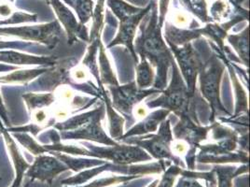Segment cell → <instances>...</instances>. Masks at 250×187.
<instances>
[{
  "label": "cell",
  "instance_id": "cell-1",
  "mask_svg": "<svg viewBox=\"0 0 250 187\" xmlns=\"http://www.w3.org/2000/svg\"><path fill=\"white\" fill-rule=\"evenodd\" d=\"M147 15V19H143L140 23V34L134 43L135 51L141 58H146L149 64L156 68L153 85L155 89L164 91L167 88L169 67L175 58L162 36L156 0H152V7Z\"/></svg>",
  "mask_w": 250,
  "mask_h": 187
},
{
  "label": "cell",
  "instance_id": "cell-2",
  "mask_svg": "<svg viewBox=\"0 0 250 187\" xmlns=\"http://www.w3.org/2000/svg\"><path fill=\"white\" fill-rule=\"evenodd\" d=\"M104 106L101 105L94 111L57 123L55 128L61 132L62 140H86L106 146L116 145L118 142L107 137L102 128L101 120L104 117Z\"/></svg>",
  "mask_w": 250,
  "mask_h": 187
},
{
  "label": "cell",
  "instance_id": "cell-3",
  "mask_svg": "<svg viewBox=\"0 0 250 187\" xmlns=\"http://www.w3.org/2000/svg\"><path fill=\"white\" fill-rule=\"evenodd\" d=\"M172 67V79L169 86L163 91V94L153 101L146 102V106L150 109L162 108L173 112L175 115L180 117L188 116L194 122L197 118L194 115L193 109V97L195 94L191 95L188 91L187 85L184 82L180 71L177 68L175 59L171 63ZM197 123V122H196Z\"/></svg>",
  "mask_w": 250,
  "mask_h": 187
},
{
  "label": "cell",
  "instance_id": "cell-4",
  "mask_svg": "<svg viewBox=\"0 0 250 187\" xmlns=\"http://www.w3.org/2000/svg\"><path fill=\"white\" fill-rule=\"evenodd\" d=\"M225 71V64L218 56L210 57L207 63H203L199 71L200 89L203 96L208 101L212 113L210 121L213 122L217 114L229 115L220 100V82Z\"/></svg>",
  "mask_w": 250,
  "mask_h": 187
},
{
  "label": "cell",
  "instance_id": "cell-5",
  "mask_svg": "<svg viewBox=\"0 0 250 187\" xmlns=\"http://www.w3.org/2000/svg\"><path fill=\"white\" fill-rule=\"evenodd\" d=\"M61 34V24L57 20L39 25L0 27V36H12L26 42H40L50 49L56 46Z\"/></svg>",
  "mask_w": 250,
  "mask_h": 187
},
{
  "label": "cell",
  "instance_id": "cell-6",
  "mask_svg": "<svg viewBox=\"0 0 250 187\" xmlns=\"http://www.w3.org/2000/svg\"><path fill=\"white\" fill-rule=\"evenodd\" d=\"M173 140L174 139L169 119H166L161 123L156 135L146 134L136 139L132 137L123 140V141L128 144H134L141 149H145L151 156L160 160L164 158L176 159L171 151V143Z\"/></svg>",
  "mask_w": 250,
  "mask_h": 187
},
{
  "label": "cell",
  "instance_id": "cell-7",
  "mask_svg": "<svg viewBox=\"0 0 250 187\" xmlns=\"http://www.w3.org/2000/svg\"><path fill=\"white\" fill-rule=\"evenodd\" d=\"M109 92L112 95V107L125 115H131L136 105L139 104L146 96L153 94L162 93L158 89H139L136 82L125 85H108Z\"/></svg>",
  "mask_w": 250,
  "mask_h": 187
},
{
  "label": "cell",
  "instance_id": "cell-8",
  "mask_svg": "<svg viewBox=\"0 0 250 187\" xmlns=\"http://www.w3.org/2000/svg\"><path fill=\"white\" fill-rule=\"evenodd\" d=\"M83 144L89 148V150H84L83 156H99L122 165L151 159V156L138 146L121 145L118 143L116 145L97 147L86 142Z\"/></svg>",
  "mask_w": 250,
  "mask_h": 187
},
{
  "label": "cell",
  "instance_id": "cell-9",
  "mask_svg": "<svg viewBox=\"0 0 250 187\" xmlns=\"http://www.w3.org/2000/svg\"><path fill=\"white\" fill-rule=\"evenodd\" d=\"M170 51L175 54L182 78L187 85L188 91L191 95L196 94V82L203 61L191 43L182 46L169 45Z\"/></svg>",
  "mask_w": 250,
  "mask_h": 187
},
{
  "label": "cell",
  "instance_id": "cell-10",
  "mask_svg": "<svg viewBox=\"0 0 250 187\" xmlns=\"http://www.w3.org/2000/svg\"><path fill=\"white\" fill-rule=\"evenodd\" d=\"M152 7V0L143 10L135 15L125 18L120 21L119 32L114 40L107 45V48H111L115 45H125V47L132 53L135 62L138 64V57L135 51V40H136V29L141 21L145 18Z\"/></svg>",
  "mask_w": 250,
  "mask_h": 187
},
{
  "label": "cell",
  "instance_id": "cell-11",
  "mask_svg": "<svg viewBox=\"0 0 250 187\" xmlns=\"http://www.w3.org/2000/svg\"><path fill=\"white\" fill-rule=\"evenodd\" d=\"M58 20L62 23L68 37V42L73 43L78 40L89 42V34L85 24L77 20L73 12L61 0H49Z\"/></svg>",
  "mask_w": 250,
  "mask_h": 187
},
{
  "label": "cell",
  "instance_id": "cell-12",
  "mask_svg": "<svg viewBox=\"0 0 250 187\" xmlns=\"http://www.w3.org/2000/svg\"><path fill=\"white\" fill-rule=\"evenodd\" d=\"M214 125L200 126L199 123L194 122L190 117L183 116L180 117V121L175 125L173 132L176 140H185L191 147L197 148L200 142L207 140L208 134Z\"/></svg>",
  "mask_w": 250,
  "mask_h": 187
},
{
  "label": "cell",
  "instance_id": "cell-13",
  "mask_svg": "<svg viewBox=\"0 0 250 187\" xmlns=\"http://www.w3.org/2000/svg\"><path fill=\"white\" fill-rule=\"evenodd\" d=\"M67 167L57 157L41 155L38 156L33 166H30L27 176L51 182L54 177L67 169Z\"/></svg>",
  "mask_w": 250,
  "mask_h": 187
},
{
  "label": "cell",
  "instance_id": "cell-14",
  "mask_svg": "<svg viewBox=\"0 0 250 187\" xmlns=\"http://www.w3.org/2000/svg\"><path fill=\"white\" fill-rule=\"evenodd\" d=\"M170 115V112L166 109H161L155 111L150 115H146V117L139 124L132 127L125 135L122 136L119 140H123L128 138L136 137V136L146 135L148 133L155 132L158 129V126L161 125L163 121L167 119V116Z\"/></svg>",
  "mask_w": 250,
  "mask_h": 187
},
{
  "label": "cell",
  "instance_id": "cell-15",
  "mask_svg": "<svg viewBox=\"0 0 250 187\" xmlns=\"http://www.w3.org/2000/svg\"><path fill=\"white\" fill-rule=\"evenodd\" d=\"M201 36L200 28L183 29L175 26L171 23H166L165 38L168 45H174L177 47L182 46L184 44L190 43L189 42L198 39Z\"/></svg>",
  "mask_w": 250,
  "mask_h": 187
},
{
  "label": "cell",
  "instance_id": "cell-16",
  "mask_svg": "<svg viewBox=\"0 0 250 187\" xmlns=\"http://www.w3.org/2000/svg\"><path fill=\"white\" fill-rule=\"evenodd\" d=\"M50 69L45 67L33 69V70H15L13 72L9 73L0 77V83L7 84H27L37 77L49 71Z\"/></svg>",
  "mask_w": 250,
  "mask_h": 187
},
{
  "label": "cell",
  "instance_id": "cell-17",
  "mask_svg": "<svg viewBox=\"0 0 250 187\" xmlns=\"http://www.w3.org/2000/svg\"><path fill=\"white\" fill-rule=\"evenodd\" d=\"M106 92L104 90V87L102 88V95L104 96V103L106 104V113L108 116V121H109V132L111 138L115 140H120L121 137L123 136V125L125 123V119L121 116L117 115L113 110V107L111 105V102L109 101V98L106 94Z\"/></svg>",
  "mask_w": 250,
  "mask_h": 187
},
{
  "label": "cell",
  "instance_id": "cell-18",
  "mask_svg": "<svg viewBox=\"0 0 250 187\" xmlns=\"http://www.w3.org/2000/svg\"><path fill=\"white\" fill-rule=\"evenodd\" d=\"M249 27L240 34H233L227 36L228 42L232 45L234 50L239 54L240 61L249 67Z\"/></svg>",
  "mask_w": 250,
  "mask_h": 187
},
{
  "label": "cell",
  "instance_id": "cell-19",
  "mask_svg": "<svg viewBox=\"0 0 250 187\" xmlns=\"http://www.w3.org/2000/svg\"><path fill=\"white\" fill-rule=\"evenodd\" d=\"M22 98L27 105L28 110L32 113L37 110L49 108L51 105L54 103L56 96L52 93H26L22 94Z\"/></svg>",
  "mask_w": 250,
  "mask_h": 187
},
{
  "label": "cell",
  "instance_id": "cell-20",
  "mask_svg": "<svg viewBox=\"0 0 250 187\" xmlns=\"http://www.w3.org/2000/svg\"><path fill=\"white\" fill-rule=\"evenodd\" d=\"M154 71L146 58H141V62L136 66V83L139 89H147L154 83Z\"/></svg>",
  "mask_w": 250,
  "mask_h": 187
},
{
  "label": "cell",
  "instance_id": "cell-21",
  "mask_svg": "<svg viewBox=\"0 0 250 187\" xmlns=\"http://www.w3.org/2000/svg\"><path fill=\"white\" fill-rule=\"evenodd\" d=\"M106 5L120 21L131 17L143 10V8H137L126 3L124 0H106Z\"/></svg>",
  "mask_w": 250,
  "mask_h": 187
},
{
  "label": "cell",
  "instance_id": "cell-22",
  "mask_svg": "<svg viewBox=\"0 0 250 187\" xmlns=\"http://www.w3.org/2000/svg\"><path fill=\"white\" fill-rule=\"evenodd\" d=\"M229 73L231 77L232 84L234 87V92L236 96V104H235V114L234 116H240L243 114H248V97L247 94L244 91L239 80L236 77L233 69L229 65Z\"/></svg>",
  "mask_w": 250,
  "mask_h": 187
},
{
  "label": "cell",
  "instance_id": "cell-23",
  "mask_svg": "<svg viewBox=\"0 0 250 187\" xmlns=\"http://www.w3.org/2000/svg\"><path fill=\"white\" fill-rule=\"evenodd\" d=\"M188 11L193 13L203 23H211L206 0H179Z\"/></svg>",
  "mask_w": 250,
  "mask_h": 187
},
{
  "label": "cell",
  "instance_id": "cell-24",
  "mask_svg": "<svg viewBox=\"0 0 250 187\" xmlns=\"http://www.w3.org/2000/svg\"><path fill=\"white\" fill-rule=\"evenodd\" d=\"M104 2L105 0H97L94 13H93V25L91 35L89 37L90 42H94L100 38V33L103 28L104 15Z\"/></svg>",
  "mask_w": 250,
  "mask_h": 187
},
{
  "label": "cell",
  "instance_id": "cell-25",
  "mask_svg": "<svg viewBox=\"0 0 250 187\" xmlns=\"http://www.w3.org/2000/svg\"><path fill=\"white\" fill-rule=\"evenodd\" d=\"M11 134H12V137H14L23 148H25L27 151H29L34 156H41L45 153H48L47 150L44 148V146L40 144L29 134L21 133V132L11 133Z\"/></svg>",
  "mask_w": 250,
  "mask_h": 187
},
{
  "label": "cell",
  "instance_id": "cell-26",
  "mask_svg": "<svg viewBox=\"0 0 250 187\" xmlns=\"http://www.w3.org/2000/svg\"><path fill=\"white\" fill-rule=\"evenodd\" d=\"M38 14H28L21 11H16L12 13L9 18L4 21H0V25L8 24H18L23 23H36L38 22Z\"/></svg>",
  "mask_w": 250,
  "mask_h": 187
},
{
  "label": "cell",
  "instance_id": "cell-27",
  "mask_svg": "<svg viewBox=\"0 0 250 187\" xmlns=\"http://www.w3.org/2000/svg\"><path fill=\"white\" fill-rule=\"evenodd\" d=\"M228 3L222 0H218L214 3L211 8V20L220 22L224 18L228 17L229 14Z\"/></svg>",
  "mask_w": 250,
  "mask_h": 187
},
{
  "label": "cell",
  "instance_id": "cell-28",
  "mask_svg": "<svg viewBox=\"0 0 250 187\" xmlns=\"http://www.w3.org/2000/svg\"><path fill=\"white\" fill-rule=\"evenodd\" d=\"M181 172V169L178 168L177 166H171L168 170H167L166 175L164 176L163 181L161 182L159 187H172L173 183L175 181V178L178 173Z\"/></svg>",
  "mask_w": 250,
  "mask_h": 187
},
{
  "label": "cell",
  "instance_id": "cell-29",
  "mask_svg": "<svg viewBox=\"0 0 250 187\" xmlns=\"http://www.w3.org/2000/svg\"><path fill=\"white\" fill-rule=\"evenodd\" d=\"M170 0H159L158 5V15H159V24L163 27L165 20L167 17L168 6H169Z\"/></svg>",
  "mask_w": 250,
  "mask_h": 187
},
{
  "label": "cell",
  "instance_id": "cell-30",
  "mask_svg": "<svg viewBox=\"0 0 250 187\" xmlns=\"http://www.w3.org/2000/svg\"><path fill=\"white\" fill-rule=\"evenodd\" d=\"M0 120L4 122V124L7 126V128L10 127V125H11L10 117H9V115H8L6 107H5L4 102H3V98H2L1 93H0Z\"/></svg>",
  "mask_w": 250,
  "mask_h": 187
},
{
  "label": "cell",
  "instance_id": "cell-31",
  "mask_svg": "<svg viewBox=\"0 0 250 187\" xmlns=\"http://www.w3.org/2000/svg\"><path fill=\"white\" fill-rule=\"evenodd\" d=\"M12 10H11L10 5L8 4H0V17L3 18H9L12 14Z\"/></svg>",
  "mask_w": 250,
  "mask_h": 187
},
{
  "label": "cell",
  "instance_id": "cell-32",
  "mask_svg": "<svg viewBox=\"0 0 250 187\" xmlns=\"http://www.w3.org/2000/svg\"><path fill=\"white\" fill-rule=\"evenodd\" d=\"M177 187H202L197 182L188 179H181Z\"/></svg>",
  "mask_w": 250,
  "mask_h": 187
},
{
  "label": "cell",
  "instance_id": "cell-33",
  "mask_svg": "<svg viewBox=\"0 0 250 187\" xmlns=\"http://www.w3.org/2000/svg\"><path fill=\"white\" fill-rule=\"evenodd\" d=\"M135 111H136V117L137 118H145L147 115V109H145V107L143 105H141V106L136 105Z\"/></svg>",
  "mask_w": 250,
  "mask_h": 187
},
{
  "label": "cell",
  "instance_id": "cell-34",
  "mask_svg": "<svg viewBox=\"0 0 250 187\" xmlns=\"http://www.w3.org/2000/svg\"><path fill=\"white\" fill-rule=\"evenodd\" d=\"M17 70V67L12 66V65H8V64H0V72H7V71H11Z\"/></svg>",
  "mask_w": 250,
  "mask_h": 187
},
{
  "label": "cell",
  "instance_id": "cell-35",
  "mask_svg": "<svg viewBox=\"0 0 250 187\" xmlns=\"http://www.w3.org/2000/svg\"><path fill=\"white\" fill-rule=\"evenodd\" d=\"M3 128H4V127L1 125V120H0V134L2 133V130H3Z\"/></svg>",
  "mask_w": 250,
  "mask_h": 187
},
{
  "label": "cell",
  "instance_id": "cell-36",
  "mask_svg": "<svg viewBox=\"0 0 250 187\" xmlns=\"http://www.w3.org/2000/svg\"><path fill=\"white\" fill-rule=\"evenodd\" d=\"M9 1H11V3H13V2H14V0H9Z\"/></svg>",
  "mask_w": 250,
  "mask_h": 187
}]
</instances>
